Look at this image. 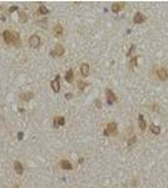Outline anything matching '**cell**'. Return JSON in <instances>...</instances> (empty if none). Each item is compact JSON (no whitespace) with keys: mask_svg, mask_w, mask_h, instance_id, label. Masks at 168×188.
Returning a JSON list of instances; mask_svg holds the SVG:
<instances>
[{"mask_svg":"<svg viewBox=\"0 0 168 188\" xmlns=\"http://www.w3.org/2000/svg\"><path fill=\"white\" fill-rule=\"evenodd\" d=\"M4 41L7 43H18L19 42V36L18 33H15L13 31H4L3 32Z\"/></svg>","mask_w":168,"mask_h":188,"instance_id":"1","label":"cell"},{"mask_svg":"<svg viewBox=\"0 0 168 188\" xmlns=\"http://www.w3.org/2000/svg\"><path fill=\"white\" fill-rule=\"evenodd\" d=\"M116 135L117 134V123L116 122H111L108 123L107 128L104 130V135Z\"/></svg>","mask_w":168,"mask_h":188,"instance_id":"2","label":"cell"},{"mask_svg":"<svg viewBox=\"0 0 168 188\" xmlns=\"http://www.w3.org/2000/svg\"><path fill=\"white\" fill-rule=\"evenodd\" d=\"M28 42H29V46L31 47H38L40 46V42H41V40H40V37H38L37 34H32L31 37H29V40H28Z\"/></svg>","mask_w":168,"mask_h":188,"instance_id":"3","label":"cell"},{"mask_svg":"<svg viewBox=\"0 0 168 188\" xmlns=\"http://www.w3.org/2000/svg\"><path fill=\"white\" fill-rule=\"evenodd\" d=\"M157 75H158V78L160 80H167L168 79V73H167V70L163 69V68H160L157 70Z\"/></svg>","mask_w":168,"mask_h":188,"instance_id":"4","label":"cell"},{"mask_svg":"<svg viewBox=\"0 0 168 188\" xmlns=\"http://www.w3.org/2000/svg\"><path fill=\"white\" fill-rule=\"evenodd\" d=\"M59 80H60V76H59V75H56L55 80H54V81L51 83L52 90H54L55 93H59V90H60V84H59Z\"/></svg>","mask_w":168,"mask_h":188,"instance_id":"5","label":"cell"},{"mask_svg":"<svg viewBox=\"0 0 168 188\" xmlns=\"http://www.w3.org/2000/svg\"><path fill=\"white\" fill-rule=\"evenodd\" d=\"M134 22H135V23H143V22H145V17L140 12H138L134 15Z\"/></svg>","mask_w":168,"mask_h":188,"instance_id":"6","label":"cell"},{"mask_svg":"<svg viewBox=\"0 0 168 188\" xmlns=\"http://www.w3.org/2000/svg\"><path fill=\"white\" fill-rule=\"evenodd\" d=\"M116 95H115V93L113 92H112V90H107V102L110 103V104H112V103H113V102H116Z\"/></svg>","mask_w":168,"mask_h":188,"instance_id":"7","label":"cell"},{"mask_svg":"<svg viewBox=\"0 0 168 188\" xmlns=\"http://www.w3.org/2000/svg\"><path fill=\"white\" fill-rule=\"evenodd\" d=\"M60 167L63 169H65V170H69V169L73 168V165H71V163L69 162V160H61V162H60Z\"/></svg>","mask_w":168,"mask_h":188,"instance_id":"8","label":"cell"},{"mask_svg":"<svg viewBox=\"0 0 168 188\" xmlns=\"http://www.w3.org/2000/svg\"><path fill=\"white\" fill-rule=\"evenodd\" d=\"M54 55H57V56H63L64 55V47L61 46V45H56L55 50H54Z\"/></svg>","mask_w":168,"mask_h":188,"instance_id":"9","label":"cell"},{"mask_svg":"<svg viewBox=\"0 0 168 188\" xmlns=\"http://www.w3.org/2000/svg\"><path fill=\"white\" fill-rule=\"evenodd\" d=\"M80 73L83 76H87L89 74V65L88 64H82L80 66Z\"/></svg>","mask_w":168,"mask_h":188,"instance_id":"10","label":"cell"},{"mask_svg":"<svg viewBox=\"0 0 168 188\" xmlns=\"http://www.w3.org/2000/svg\"><path fill=\"white\" fill-rule=\"evenodd\" d=\"M54 32H55V34L56 36H61L63 34V26L61 24H55V27H54Z\"/></svg>","mask_w":168,"mask_h":188,"instance_id":"11","label":"cell"},{"mask_svg":"<svg viewBox=\"0 0 168 188\" xmlns=\"http://www.w3.org/2000/svg\"><path fill=\"white\" fill-rule=\"evenodd\" d=\"M14 168H15V172L18 174H23V167H22V164L19 162H15L14 163Z\"/></svg>","mask_w":168,"mask_h":188,"instance_id":"12","label":"cell"},{"mask_svg":"<svg viewBox=\"0 0 168 188\" xmlns=\"http://www.w3.org/2000/svg\"><path fill=\"white\" fill-rule=\"evenodd\" d=\"M54 122H55V126H63V125H65V118L64 117H56L55 120H54Z\"/></svg>","mask_w":168,"mask_h":188,"instance_id":"13","label":"cell"},{"mask_svg":"<svg viewBox=\"0 0 168 188\" xmlns=\"http://www.w3.org/2000/svg\"><path fill=\"white\" fill-rule=\"evenodd\" d=\"M73 78H74V74H73V70L70 69L68 73H66V75H65V80L68 83H70V81H73Z\"/></svg>","mask_w":168,"mask_h":188,"instance_id":"14","label":"cell"},{"mask_svg":"<svg viewBox=\"0 0 168 188\" xmlns=\"http://www.w3.org/2000/svg\"><path fill=\"white\" fill-rule=\"evenodd\" d=\"M150 130H152V132H153L154 135L160 134V127L157 126V125H150Z\"/></svg>","mask_w":168,"mask_h":188,"instance_id":"15","label":"cell"},{"mask_svg":"<svg viewBox=\"0 0 168 188\" xmlns=\"http://www.w3.org/2000/svg\"><path fill=\"white\" fill-rule=\"evenodd\" d=\"M121 8H122V5H121L120 3H115V4H112V7H111L112 12H115V13L120 12V9H121Z\"/></svg>","mask_w":168,"mask_h":188,"instance_id":"16","label":"cell"},{"mask_svg":"<svg viewBox=\"0 0 168 188\" xmlns=\"http://www.w3.org/2000/svg\"><path fill=\"white\" fill-rule=\"evenodd\" d=\"M139 126H140V128H141V130H145V127H147V123H145L144 117L141 114L139 116Z\"/></svg>","mask_w":168,"mask_h":188,"instance_id":"17","label":"cell"},{"mask_svg":"<svg viewBox=\"0 0 168 188\" xmlns=\"http://www.w3.org/2000/svg\"><path fill=\"white\" fill-rule=\"evenodd\" d=\"M38 12H40L41 14H47L48 13V9L45 7V5H41V7L38 8Z\"/></svg>","mask_w":168,"mask_h":188,"instance_id":"18","label":"cell"},{"mask_svg":"<svg viewBox=\"0 0 168 188\" xmlns=\"http://www.w3.org/2000/svg\"><path fill=\"white\" fill-rule=\"evenodd\" d=\"M88 84L85 81H82V80H78V88H79V89H84V88H85Z\"/></svg>","mask_w":168,"mask_h":188,"instance_id":"19","label":"cell"},{"mask_svg":"<svg viewBox=\"0 0 168 188\" xmlns=\"http://www.w3.org/2000/svg\"><path fill=\"white\" fill-rule=\"evenodd\" d=\"M32 97H33V94L31 92H28V94H22V95H20V98L22 99H26V101H27V99H31Z\"/></svg>","mask_w":168,"mask_h":188,"instance_id":"20","label":"cell"},{"mask_svg":"<svg viewBox=\"0 0 168 188\" xmlns=\"http://www.w3.org/2000/svg\"><path fill=\"white\" fill-rule=\"evenodd\" d=\"M19 15H20V20L23 22V23H24V22H27V18H28V17H27V14H26L24 12H19Z\"/></svg>","mask_w":168,"mask_h":188,"instance_id":"21","label":"cell"},{"mask_svg":"<svg viewBox=\"0 0 168 188\" xmlns=\"http://www.w3.org/2000/svg\"><path fill=\"white\" fill-rule=\"evenodd\" d=\"M135 141H136V137H135V136H132V137H131V140H129V145H132V144L135 142Z\"/></svg>","mask_w":168,"mask_h":188,"instance_id":"22","label":"cell"},{"mask_svg":"<svg viewBox=\"0 0 168 188\" xmlns=\"http://www.w3.org/2000/svg\"><path fill=\"white\" fill-rule=\"evenodd\" d=\"M136 61H138V56H136V57H134V59L131 60V65H132V66H135V65H136Z\"/></svg>","mask_w":168,"mask_h":188,"instance_id":"23","label":"cell"},{"mask_svg":"<svg viewBox=\"0 0 168 188\" xmlns=\"http://www.w3.org/2000/svg\"><path fill=\"white\" fill-rule=\"evenodd\" d=\"M17 9H18V8H17V7H12V8H10V9H9V12H13V10H17Z\"/></svg>","mask_w":168,"mask_h":188,"instance_id":"24","label":"cell"},{"mask_svg":"<svg viewBox=\"0 0 168 188\" xmlns=\"http://www.w3.org/2000/svg\"><path fill=\"white\" fill-rule=\"evenodd\" d=\"M22 137H23V134H22V132H19V135H18V139H22Z\"/></svg>","mask_w":168,"mask_h":188,"instance_id":"25","label":"cell"}]
</instances>
